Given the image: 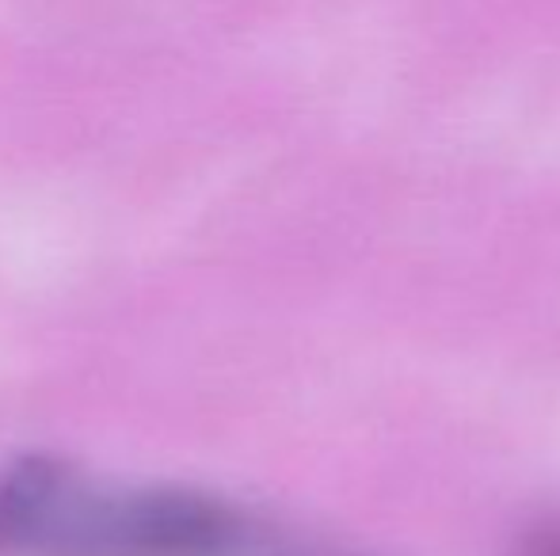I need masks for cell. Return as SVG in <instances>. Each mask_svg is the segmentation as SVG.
<instances>
[{
  "mask_svg": "<svg viewBox=\"0 0 560 556\" xmlns=\"http://www.w3.org/2000/svg\"><path fill=\"white\" fill-rule=\"evenodd\" d=\"M294 537L176 484H122L54 458L0 469V556H290Z\"/></svg>",
  "mask_w": 560,
  "mask_h": 556,
  "instance_id": "obj_1",
  "label": "cell"
},
{
  "mask_svg": "<svg viewBox=\"0 0 560 556\" xmlns=\"http://www.w3.org/2000/svg\"><path fill=\"white\" fill-rule=\"evenodd\" d=\"M518 556H560V519L557 522H541L526 534Z\"/></svg>",
  "mask_w": 560,
  "mask_h": 556,
  "instance_id": "obj_2",
  "label": "cell"
}]
</instances>
